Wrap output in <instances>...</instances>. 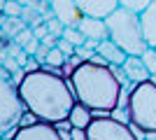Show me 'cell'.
<instances>
[{
  "instance_id": "1",
  "label": "cell",
  "mask_w": 156,
  "mask_h": 140,
  "mask_svg": "<svg viewBox=\"0 0 156 140\" xmlns=\"http://www.w3.org/2000/svg\"><path fill=\"white\" fill-rule=\"evenodd\" d=\"M16 91L26 112H30L40 121H51V124L65 121L72 105L77 103L70 82L63 75L54 73L51 68H37L23 73L21 82L16 84Z\"/></svg>"
},
{
  "instance_id": "2",
  "label": "cell",
  "mask_w": 156,
  "mask_h": 140,
  "mask_svg": "<svg viewBox=\"0 0 156 140\" xmlns=\"http://www.w3.org/2000/svg\"><path fill=\"white\" fill-rule=\"evenodd\" d=\"M68 82L75 98L86 107H91L96 114H112L121 105H126L128 93H124V82L117 68L105 63L98 54L93 59L79 61Z\"/></svg>"
},
{
  "instance_id": "3",
  "label": "cell",
  "mask_w": 156,
  "mask_h": 140,
  "mask_svg": "<svg viewBox=\"0 0 156 140\" xmlns=\"http://www.w3.org/2000/svg\"><path fill=\"white\" fill-rule=\"evenodd\" d=\"M124 110L128 124L135 131L144 135H156V82L151 77L130 87Z\"/></svg>"
},
{
  "instance_id": "4",
  "label": "cell",
  "mask_w": 156,
  "mask_h": 140,
  "mask_svg": "<svg viewBox=\"0 0 156 140\" xmlns=\"http://www.w3.org/2000/svg\"><path fill=\"white\" fill-rule=\"evenodd\" d=\"M105 23L110 40L117 42L128 56H142V52L149 47L142 33L140 12H133L128 7H117L110 16H105Z\"/></svg>"
},
{
  "instance_id": "5",
  "label": "cell",
  "mask_w": 156,
  "mask_h": 140,
  "mask_svg": "<svg viewBox=\"0 0 156 140\" xmlns=\"http://www.w3.org/2000/svg\"><path fill=\"white\" fill-rule=\"evenodd\" d=\"M23 112H26V107L21 103L16 84L12 80L0 77V135H5L7 131L16 128Z\"/></svg>"
},
{
  "instance_id": "6",
  "label": "cell",
  "mask_w": 156,
  "mask_h": 140,
  "mask_svg": "<svg viewBox=\"0 0 156 140\" xmlns=\"http://www.w3.org/2000/svg\"><path fill=\"white\" fill-rule=\"evenodd\" d=\"M86 140H137L126 121L112 114H98L86 126Z\"/></svg>"
},
{
  "instance_id": "7",
  "label": "cell",
  "mask_w": 156,
  "mask_h": 140,
  "mask_svg": "<svg viewBox=\"0 0 156 140\" xmlns=\"http://www.w3.org/2000/svg\"><path fill=\"white\" fill-rule=\"evenodd\" d=\"M12 140H63L61 131L56 128V124L51 121H33L26 126H19L16 133L12 135Z\"/></svg>"
},
{
  "instance_id": "8",
  "label": "cell",
  "mask_w": 156,
  "mask_h": 140,
  "mask_svg": "<svg viewBox=\"0 0 156 140\" xmlns=\"http://www.w3.org/2000/svg\"><path fill=\"white\" fill-rule=\"evenodd\" d=\"M49 9H51V14L58 21H63L65 26H77L79 21H82V16H84L75 0H51Z\"/></svg>"
},
{
  "instance_id": "9",
  "label": "cell",
  "mask_w": 156,
  "mask_h": 140,
  "mask_svg": "<svg viewBox=\"0 0 156 140\" xmlns=\"http://www.w3.org/2000/svg\"><path fill=\"white\" fill-rule=\"evenodd\" d=\"M82 9L84 16H96V19H105L110 16L119 7V0H75Z\"/></svg>"
},
{
  "instance_id": "10",
  "label": "cell",
  "mask_w": 156,
  "mask_h": 140,
  "mask_svg": "<svg viewBox=\"0 0 156 140\" xmlns=\"http://www.w3.org/2000/svg\"><path fill=\"white\" fill-rule=\"evenodd\" d=\"M119 68H121L124 77H126L128 82H133V84L149 80V70H147V66H144L142 56H126V61H124Z\"/></svg>"
},
{
  "instance_id": "11",
  "label": "cell",
  "mask_w": 156,
  "mask_h": 140,
  "mask_svg": "<svg viewBox=\"0 0 156 140\" xmlns=\"http://www.w3.org/2000/svg\"><path fill=\"white\" fill-rule=\"evenodd\" d=\"M77 28L86 35V38L98 40V42H103V40H107V38H110L105 19H96V16H82V21L77 23Z\"/></svg>"
},
{
  "instance_id": "12",
  "label": "cell",
  "mask_w": 156,
  "mask_h": 140,
  "mask_svg": "<svg viewBox=\"0 0 156 140\" xmlns=\"http://www.w3.org/2000/svg\"><path fill=\"white\" fill-rule=\"evenodd\" d=\"M96 54L105 61V63H110V66H114V68L121 66V63L126 61V56H128V54H126L124 49L117 45V42H112L110 38H107V40H103V42H98Z\"/></svg>"
},
{
  "instance_id": "13",
  "label": "cell",
  "mask_w": 156,
  "mask_h": 140,
  "mask_svg": "<svg viewBox=\"0 0 156 140\" xmlns=\"http://www.w3.org/2000/svg\"><path fill=\"white\" fill-rule=\"evenodd\" d=\"M140 21H142V33H144L147 45L156 49V0L147 9L140 12Z\"/></svg>"
},
{
  "instance_id": "14",
  "label": "cell",
  "mask_w": 156,
  "mask_h": 140,
  "mask_svg": "<svg viewBox=\"0 0 156 140\" xmlns=\"http://www.w3.org/2000/svg\"><path fill=\"white\" fill-rule=\"evenodd\" d=\"M96 117V112H93L91 107H86L84 103H75L70 110V114H68V121H70L72 128H86L89 124H91V119Z\"/></svg>"
},
{
  "instance_id": "15",
  "label": "cell",
  "mask_w": 156,
  "mask_h": 140,
  "mask_svg": "<svg viewBox=\"0 0 156 140\" xmlns=\"http://www.w3.org/2000/svg\"><path fill=\"white\" fill-rule=\"evenodd\" d=\"M65 59H68V56H65L63 52H61L58 47H51V49H49V54H47V59H44V63H42V66H49L54 70V68H61L65 63Z\"/></svg>"
},
{
  "instance_id": "16",
  "label": "cell",
  "mask_w": 156,
  "mask_h": 140,
  "mask_svg": "<svg viewBox=\"0 0 156 140\" xmlns=\"http://www.w3.org/2000/svg\"><path fill=\"white\" fill-rule=\"evenodd\" d=\"M61 38H65L68 42H72L75 47H82L84 45V40H86V35L79 31L77 26H65V31H63V35Z\"/></svg>"
},
{
  "instance_id": "17",
  "label": "cell",
  "mask_w": 156,
  "mask_h": 140,
  "mask_svg": "<svg viewBox=\"0 0 156 140\" xmlns=\"http://www.w3.org/2000/svg\"><path fill=\"white\" fill-rule=\"evenodd\" d=\"M142 61L147 66V70H149V77H156V49L154 47H147L142 52Z\"/></svg>"
},
{
  "instance_id": "18",
  "label": "cell",
  "mask_w": 156,
  "mask_h": 140,
  "mask_svg": "<svg viewBox=\"0 0 156 140\" xmlns=\"http://www.w3.org/2000/svg\"><path fill=\"white\" fill-rule=\"evenodd\" d=\"M151 2H154V0H119V7H128L133 12H142V9H147Z\"/></svg>"
},
{
  "instance_id": "19",
  "label": "cell",
  "mask_w": 156,
  "mask_h": 140,
  "mask_svg": "<svg viewBox=\"0 0 156 140\" xmlns=\"http://www.w3.org/2000/svg\"><path fill=\"white\" fill-rule=\"evenodd\" d=\"M44 23H47V28H49V33H51V35H56V38H61V35H63L65 23H63V21H58L54 14H51V16H47Z\"/></svg>"
},
{
  "instance_id": "20",
  "label": "cell",
  "mask_w": 156,
  "mask_h": 140,
  "mask_svg": "<svg viewBox=\"0 0 156 140\" xmlns=\"http://www.w3.org/2000/svg\"><path fill=\"white\" fill-rule=\"evenodd\" d=\"M21 12H23V5L19 0H5V7H2L5 16H21Z\"/></svg>"
},
{
  "instance_id": "21",
  "label": "cell",
  "mask_w": 156,
  "mask_h": 140,
  "mask_svg": "<svg viewBox=\"0 0 156 140\" xmlns=\"http://www.w3.org/2000/svg\"><path fill=\"white\" fill-rule=\"evenodd\" d=\"M28 40H33V28H30V26H26L23 31H19V33L14 35V42H16L19 47H23Z\"/></svg>"
},
{
  "instance_id": "22",
  "label": "cell",
  "mask_w": 156,
  "mask_h": 140,
  "mask_svg": "<svg viewBox=\"0 0 156 140\" xmlns=\"http://www.w3.org/2000/svg\"><path fill=\"white\" fill-rule=\"evenodd\" d=\"M56 47H58L61 52L65 54V56H75V49H77V47L72 45V42H68L65 40V38H58V42H56Z\"/></svg>"
},
{
  "instance_id": "23",
  "label": "cell",
  "mask_w": 156,
  "mask_h": 140,
  "mask_svg": "<svg viewBox=\"0 0 156 140\" xmlns=\"http://www.w3.org/2000/svg\"><path fill=\"white\" fill-rule=\"evenodd\" d=\"M42 45V40H37L35 35H33V40H28L26 45H23V52L28 54V56H35V52H37V47Z\"/></svg>"
},
{
  "instance_id": "24",
  "label": "cell",
  "mask_w": 156,
  "mask_h": 140,
  "mask_svg": "<svg viewBox=\"0 0 156 140\" xmlns=\"http://www.w3.org/2000/svg\"><path fill=\"white\" fill-rule=\"evenodd\" d=\"M30 28H33V35H35L37 40H42L44 35H49V28H47L44 21H40V23H35V26H30Z\"/></svg>"
},
{
  "instance_id": "25",
  "label": "cell",
  "mask_w": 156,
  "mask_h": 140,
  "mask_svg": "<svg viewBox=\"0 0 156 140\" xmlns=\"http://www.w3.org/2000/svg\"><path fill=\"white\" fill-rule=\"evenodd\" d=\"M49 49H51V47L40 45V47H37V52H35V59H37L40 63H44V59H47V54H49Z\"/></svg>"
},
{
  "instance_id": "26",
  "label": "cell",
  "mask_w": 156,
  "mask_h": 140,
  "mask_svg": "<svg viewBox=\"0 0 156 140\" xmlns=\"http://www.w3.org/2000/svg\"><path fill=\"white\" fill-rule=\"evenodd\" d=\"M40 68V61L35 59V56H30V59L26 61V66H23V73H30V70H37Z\"/></svg>"
},
{
  "instance_id": "27",
  "label": "cell",
  "mask_w": 156,
  "mask_h": 140,
  "mask_svg": "<svg viewBox=\"0 0 156 140\" xmlns=\"http://www.w3.org/2000/svg\"><path fill=\"white\" fill-rule=\"evenodd\" d=\"M72 140H86V128H70Z\"/></svg>"
},
{
  "instance_id": "28",
  "label": "cell",
  "mask_w": 156,
  "mask_h": 140,
  "mask_svg": "<svg viewBox=\"0 0 156 140\" xmlns=\"http://www.w3.org/2000/svg\"><path fill=\"white\" fill-rule=\"evenodd\" d=\"M56 42H58V38H56V35H44V38H42V45L44 47H56Z\"/></svg>"
},
{
  "instance_id": "29",
  "label": "cell",
  "mask_w": 156,
  "mask_h": 140,
  "mask_svg": "<svg viewBox=\"0 0 156 140\" xmlns=\"http://www.w3.org/2000/svg\"><path fill=\"white\" fill-rule=\"evenodd\" d=\"M19 2H21V5H23V7H26V5H30L33 0H19Z\"/></svg>"
},
{
  "instance_id": "30",
  "label": "cell",
  "mask_w": 156,
  "mask_h": 140,
  "mask_svg": "<svg viewBox=\"0 0 156 140\" xmlns=\"http://www.w3.org/2000/svg\"><path fill=\"white\" fill-rule=\"evenodd\" d=\"M44 2H51V0H44Z\"/></svg>"
}]
</instances>
